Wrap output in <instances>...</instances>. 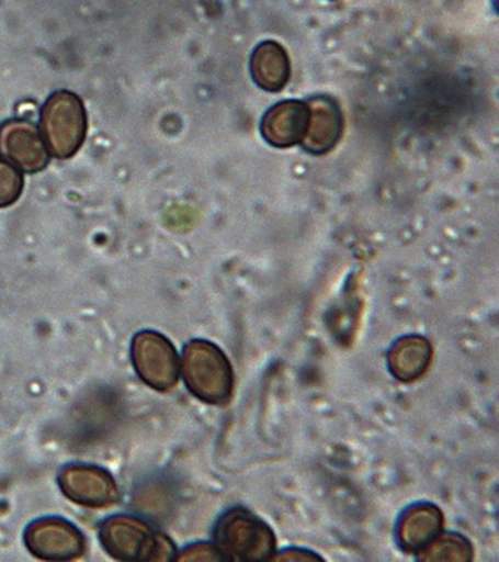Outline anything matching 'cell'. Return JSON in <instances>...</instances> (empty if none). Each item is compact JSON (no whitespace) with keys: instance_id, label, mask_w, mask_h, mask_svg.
Wrapping results in <instances>:
<instances>
[{"instance_id":"cell-1","label":"cell","mask_w":499,"mask_h":562,"mask_svg":"<svg viewBox=\"0 0 499 562\" xmlns=\"http://www.w3.org/2000/svg\"><path fill=\"white\" fill-rule=\"evenodd\" d=\"M180 372L188 390L200 401L225 405L231 400L235 373L230 360L215 344L191 340L183 350Z\"/></svg>"},{"instance_id":"cell-2","label":"cell","mask_w":499,"mask_h":562,"mask_svg":"<svg viewBox=\"0 0 499 562\" xmlns=\"http://www.w3.org/2000/svg\"><path fill=\"white\" fill-rule=\"evenodd\" d=\"M100 540L105 552L118 561H173L175 546L162 532L155 531L145 520L133 516H113L100 527Z\"/></svg>"},{"instance_id":"cell-3","label":"cell","mask_w":499,"mask_h":562,"mask_svg":"<svg viewBox=\"0 0 499 562\" xmlns=\"http://www.w3.org/2000/svg\"><path fill=\"white\" fill-rule=\"evenodd\" d=\"M39 133L48 151L57 159H69L83 146L88 113L83 100L71 90H56L41 109Z\"/></svg>"},{"instance_id":"cell-4","label":"cell","mask_w":499,"mask_h":562,"mask_svg":"<svg viewBox=\"0 0 499 562\" xmlns=\"http://www.w3.org/2000/svg\"><path fill=\"white\" fill-rule=\"evenodd\" d=\"M216 544L230 561H269L275 553L272 528L247 508H233L216 525Z\"/></svg>"},{"instance_id":"cell-5","label":"cell","mask_w":499,"mask_h":562,"mask_svg":"<svg viewBox=\"0 0 499 562\" xmlns=\"http://www.w3.org/2000/svg\"><path fill=\"white\" fill-rule=\"evenodd\" d=\"M133 364L143 383L158 392H169L179 383L180 360L170 339L154 330L140 331L133 339Z\"/></svg>"},{"instance_id":"cell-6","label":"cell","mask_w":499,"mask_h":562,"mask_svg":"<svg viewBox=\"0 0 499 562\" xmlns=\"http://www.w3.org/2000/svg\"><path fill=\"white\" fill-rule=\"evenodd\" d=\"M24 543L32 555L45 561L79 560L86 552L83 532L63 518H43L29 525Z\"/></svg>"},{"instance_id":"cell-7","label":"cell","mask_w":499,"mask_h":562,"mask_svg":"<svg viewBox=\"0 0 499 562\" xmlns=\"http://www.w3.org/2000/svg\"><path fill=\"white\" fill-rule=\"evenodd\" d=\"M0 155L24 173H38L50 162L38 126L26 119H10L0 125Z\"/></svg>"},{"instance_id":"cell-8","label":"cell","mask_w":499,"mask_h":562,"mask_svg":"<svg viewBox=\"0 0 499 562\" xmlns=\"http://www.w3.org/2000/svg\"><path fill=\"white\" fill-rule=\"evenodd\" d=\"M59 486L72 503L107 508L118 502V487L107 470L93 465H68L59 474Z\"/></svg>"},{"instance_id":"cell-9","label":"cell","mask_w":499,"mask_h":562,"mask_svg":"<svg viewBox=\"0 0 499 562\" xmlns=\"http://www.w3.org/2000/svg\"><path fill=\"white\" fill-rule=\"evenodd\" d=\"M308 125L309 105L302 101H284L265 113L261 133L270 145L292 147L305 138Z\"/></svg>"},{"instance_id":"cell-10","label":"cell","mask_w":499,"mask_h":562,"mask_svg":"<svg viewBox=\"0 0 499 562\" xmlns=\"http://www.w3.org/2000/svg\"><path fill=\"white\" fill-rule=\"evenodd\" d=\"M444 515L433 504H416L404 513L398 524L400 548L419 553L443 532Z\"/></svg>"},{"instance_id":"cell-11","label":"cell","mask_w":499,"mask_h":562,"mask_svg":"<svg viewBox=\"0 0 499 562\" xmlns=\"http://www.w3.org/2000/svg\"><path fill=\"white\" fill-rule=\"evenodd\" d=\"M309 125L302 139L306 150L321 155L333 149L342 133V114L329 97H317L309 102Z\"/></svg>"},{"instance_id":"cell-12","label":"cell","mask_w":499,"mask_h":562,"mask_svg":"<svg viewBox=\"0 0 499 562\" xmlns=\"http://www.w3.org/2000/svg\"><path fill=\"white\" fill-rule=\"evenodd\" d=\"M433 348L423 336H405L395 342L387 356L388 369L395 379L412 383L421 379L431 367Z\"/></svg>"},{"instance_id":"cell-13","label":"cell","mask_w":499,"mask_h":562,"mask_svg":"<svg viewBox=\"0 0 499 562\" xmlns=\"http://www.w3.org/2000/svg\"><path fill=\"white\" fill-rule=\"evenodd\" d=\"M251 68L256 83L268 92H280L284 89L292 74L285 48L275 41H265L256 48Z\"/></svg>"},{"instance_id":"cell-14","label":"cell","mask_w":499,"mask_h":562,"mask_svg":"<svg viewBox=\"0 0 499 562\" xmlns=\"http://www.w3.org/2000/svg\"><path fill=\"white\" fill-rule=\"evenodd\" d=\"M419 553L420 561L466 562L473 560V546L464 536L447 532V535L438 536Z\"/></svg>"},{"instance_id":"cell-15","label":"cell","mask_w":499,"mask_h":562,"mask_svg":"<svg viewBox=\"0 0 499 562\" xmlns=\"http://www.w3.org/2000/svg\"><path fill=\"white\" fill-rule=\"evenodd\" d=\"M24 176L14 164L0 158V209L10 207L23 194Z\"/></svg>"},{"instance_id":"cell-16","label":"cell","mask_w":499,"mask_h":562,"mask_svg":"<svg viewBox=\"0 0 499 562\" xmlns=\"http://www.w3.org/2000/svg\"><path fill=\"white\" fill-rule=\"evenodd\" d=\"M175 561H230V558L218 544L199 543L180 552Z\"/></svg>"},{"instance_id":"cell-17","label":"cell","mask_w":499,"mask_h":562,"mask_svg":"<svg viewBox=\"0 0 499 562\" xmlns=\"http://www.w3.org/2000/svg\"><path fill=\"white\" fill-rule=\"evenodd\" d=\"M322 561L321 557L315 555V553H310L308 551H297V549H292V551H285L281 553H276V555H272L269 561Z\"/></svg>"}]
</instances>
